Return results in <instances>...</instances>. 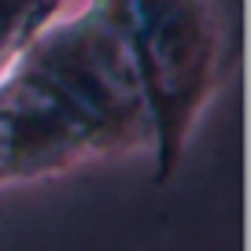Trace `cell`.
I'll return each mask as SVG.
<instances>
[{
  "instance_id": "cell-1",
  "label": "cell",
  "mask_w": 251,
  "mask_h": 251,
  "mask_svg": "<svg viewBox=\"0 0 251 251\" xmlns=\"http://www.w3.org/2000/svg\"><path fill=\"white\" fill-rule=\"evenodd\" d=\"M137 63L107 26H74L37 48L0 100L11 163H59L81 144L129 137L137 126Z\"/></svg>"
},
{
  "instance_id": "cell-2",
  "label": "cell",
  "mask_w": 251,
  "mask_h": 251,
  "mask_svg": "<svg viewBox=\"0 0 251 251\" xmlns=\"http://www.w3.org/2000/svg\"><path fill=\"white\" fill-rule=\"evenodd\" d=\"M118 23L126 26L137 52V67L151 85L166 129L174 137L177 111L196 96L207 63L203 23L192 0H118Z\"/></svg>"
},
{
  "instance_id": "cell-3",
  "label": "cell",
  "mask_w": 251,
  "mask_h": 251,
  "mask_svg": "<svg viewBox=\"0 0 251 251\" xmlns=\"http://www.w3.org/2000/svg\"><path fill=\"white\" fill-rule=\"evenodd\" d=\"M48 4L52 0H0V52L23 30H30L41 19V11H48Z\"/></svg>"
}]
</instances>
